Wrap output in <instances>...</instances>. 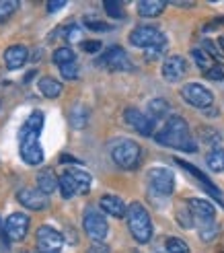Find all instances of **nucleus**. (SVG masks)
I'll return each mask as SVG.
<instances>
[{
	"mask_svg": "<svg viewBox=\"0 0 224 253\" xmlns=\"http://www.w3.org/2000/svg\"><path fill=\"white\" fill-rule=\"evenodd\" d=\"M148 111H150V120L156 122V120H165L169 113H171V105L167 99H152L148 103Z\"/></svg>",
	"mask_w": 224,
	"mask_h": 253,
	"instance_id": "4be33fe9",
	"label": "nucleus"
},
{
	"mask_svg": "<svg viewBox=\"0 0 224 253\" xmlns=\"http://www.w3.org/2000/svg\"><path fill=\"white\" fill-rule=\"evenodd\" d=\"M103 10L111 19H123V4L115 2V0H107V2H103Z\"/></svg>",
	"mask_w": 224,
	"mask_h": 253,
	"instance_id": "72a5a7b5",
	"label": "nucleus"
},
{
	"mask_svg": "<svg viewBox=\"0 0 224 253\" xmlns=\"http://www.w3.org/2000/svg\"><path fill=\"white\" fill-rule=\"evenodd\" d=\"M19 144H21V157L27 165H31V167L41 165L43 163V148H41L39 140L29 138V140H19Z\"/></svg>",
	"mask_w": 224,
	"mask_h": 253,
	"instance_id": "dca6fc26",
	"label": "nucleus"
},
{
	"mask_svg": "<svg viewBox=\"0 0 224 253\" xmlns=\"http://www.w3.org/2000/svg\"><path fill=\"white\" fill-rule=\"evenodd\" d=\"M177 222H179L181 229H193V222H195V218H193L191 210H189V208H183V206H179V210H177Z\"/></svg>",
	"mask_w": 224,
	"mask_h": 253,
	"instance_id": "7c9ffc66",
	"label": "nucleus"
},
{
	"mask_svg": "<svg viewBox=\"0 0 224 253\" xmlns=\"http://www.w3.org/2000/svg\"><path fill=\"white\" fill-rule=\"evenodd\" d=\"M206 163L214 173H222L224 171V148L222 146L212 148L208 153V157H206Z\"/></svg>",
	"mask_w": 224,
	"mask_h": 253,
	"instance_id": "393cba45",
	"label": "nucleus"
},
{
	"mask_svg": "<svg viewBox=\"0 0 224 253\" xmlns=\"http://www.w3.org/2000/svg\"><path fill=\"white\" fill-rule=\"evenodd\" d=\"M187 208L191 210L193 218L200 220L202 224L204 222H214L216 208H214L212 202H208L204 198H191V200H187Z\"/></svg>",
	"mask_w": 224,
	"mask_h": 253,
	"instance_id": "ddd939ff",
	"label": "nucleus"
},
{
	"mask_svg": "<svg viewBox=\"0 0 224 253\" xmlns=\"http://www.w3.org/2000/svg\"><path fill=\"white\" fill-rule=\"evenodd\" d=\"M17 200H19V204H23L29 210H35V212H41V210L47 208V196H43L39 189L35 192V189L25 187L17 194Z\"/></svg>",
	"mask_w": 224,
	"mask_h": 253,
	"instance_id": "2eb2a0df",
	"label": "nucleus"
},
{
	"mask_svg": "<svg viewBox=\"0 0 224 253\" xmlns=\"http://www.w3.org/2000/svg\"><path fill=\"white\" fill-rule=\"evenodd\" d=\"M202 49H204V52L210 56V58H212V60H216V62H220V64H222V62H224V54H222V49L214 43V42H210V40H204V43H202Z\"/></svg>",
	"mask_w": 224,
	"mask_h": 253,
	"instance_id": "473e14b6",
	"label": "nucleus"
},
{
	"mask_svg": "<svg viewBox=\"0 0 224 253\" xmlns=\"http://www.w3.org/2000/svg\"><path fill=\"white\" fill-rule=\"evenodd\" d=\"M130 43L136 45V47H142V49H160L163 52L165 45H167V35L156 29V27H136L132 33H130Z\"/></svg>",
	"mask_w": 224,
	"mask_h": 253,
	"instance_id": "20e7f679",
	"label": "nucleus"
},
{
	"mask_svg": "<svg viewBox=\"0 0 224 253\" xmlns=\"http://www.w3.org/2000/svg\"><path fill=\"white\" fill-rule=\"evenodd\" d=\"M160 72H163L165 81L177 83V81L183 79V74L187 72V64H185V60L181 56H169L163 62V68H160Z\"/></svg>",
	"mask_w": 224,
	"mask_h": 253,
	"instance_id": "4468645a",
	"label": "nucleus"
},
{
	"mask_svg": "<svg viewBox=\"0 0 224 253\" xmlns=\"http://www.w3.org/2000/svg\"><path fill=\"white\" fill-rule=\"evenodd\" d=\"M218 235V224L216 222H204L202 224V229H200V239L206 243H210L212 239H216Z\"/></svg>",
	"mask_w": 224,
	"mask_h": 253,
	"instance_id": "c9c22d12",
	"label": "nucleus"
},
{
	"mask_svg": "<svg viewBox=\"0 0 224 253\" xmlns=\"http://www.w3.org/2000/svg\"><path fill=\"white\" fill-rule=\"evenodd\" d=\"M128 229L132 233V237L138 243H148L152 237V222L150 216H148V210L140 204V202H132L128 206Z\"/></svg>",
	"mask_w": 224,
	"mask_h": 253,
	"instance_id": "f03ea898",
	"label": "nucleus"
},
{
	"mask_svg": "<svg viewBox=\"0 0 224 253\" xmlns=\"http://www.w3.org/2000/svg\"><path fill=\"white\" fill-rule=\"evenodd\" d=\"M68 62H76V56H74V52L66 45V47H58L54 52V64L62 66V64H68Z\"/></svg>",
	"mask_w": 224,
	"mask_h": 253,
	"instance_id": "c85d7f7f",
	"label": "nucleus"
},
{
	"mask_svg": "<svg viewBox=\"0 0 224 253\" xmlns=\"http://www.w3.org/2000/svg\"><path fill=\"white\" fill-rule=\"evenodd\" d=\"M86 120H89V109H86L84 105H76L70 111V124H72L74 130H82Z\"/></svg>",
	"mask_w": 224,
	"mask_h": 253,
	"instance_id": "a878e982",
	"label": "nucleus"
},
{
	"mask_svg": "<svg viewBox=\"0 0 224 253\" xmlns=\"http://www.w3.org/2000/svg\"><path fill=\"white\" fill-rule=\"evenodd\" d=\"M78 35H80V29L76 27V25H72V27H70V29L64 33V37H66L68 42H72V40H78Z\"/></svg>",
	"mask_w": 224,
	"mask_h": 253,
	"instance_id": "37998d69",
	"label": "nucleus"
},
{
	"mask_svg": "<svg viewBox=\"0 0 224 253\" xmlns=\"http://www.w3.org/2000/svg\"><path fill=\"white\" fill-rule=\"evenodd\" d=\"M64 245V237H62L60 231L52 229V226H39L37 229V249L41 253H58Z\"/></svg>",
	"mask_w": 224,
	"mask_h": 253,
	"instance_id": "6e6552de",
	"label": "nucleus"
},
{
	"mask_svg": "<svg viewBox=\"0 0 224 253\" xmlns=\"http://www.w3.org/2000/svg\"><path fill=\"white\" fill-rule=\"evenodd\" d=\"M43 130V113L41 111H33L31 116L25 120L21 134H19V140H29V138H35L39 140V134Z\"/></svg>",
	"mask_w": 224,
	"mask_h": 253,
	"instance_id": "f3484780",
	"label": "nucleus"
},
{
	"mask_svg": "<svg viewBox=\"0 0 224 253\" xmlns=\"http://www.w3.org/2000/svg\"><path fill=\"white\" fill-rule=\"evenodd\" d=\"M123 120L130 128H134L138 134L142 136H152L154 134V122L150 120V116H146V113L134 109V107H128L123 111Z\"/></svg>",
	"mask_w": 224,
	"mask_h": 253,
	"instance_id": "9d476101",
	"label": "nucleus"
},
{
	"mask_svg": "<svg viewBox=\"0 0 224 253\" xmlns=\"http://www.w3.org/2000/svg\"><path fill=\"white\" fill-rule=\"evenodd\" d=\"M82 226H84L86 235H89L91 239H95V241H103V239L107 237V231H109V224L99 210H86Z\"/></svg>",
	"mask_w": 224,
	"mask_h": 253,
	"instance_id": "1a4fd4ad",
	"label": "nucleus"
},
{
	"mask_svg": "<svg viewBox=\"0 0 224 253\" xmlns=\"http://www.w3.org/2000/svg\"><path fill=\"white\" fill-rule=\"evenodd\" d=\"M60 74H62V79L76 81V79H78V64H76V62H68V64H62V66H60Z\"/></svg>",
	"mask_w": 224,
	"mask_h": 253,
	"instance_id": "e433bc0d",
	"label": "nucleus"
},
{
	"mask_svg": "<svg viewBox=\"0 0 224 253\" xmlns=\"http://www.w3.org/2000/svg\"><path fill=\"white\" fill-rule=\"evenodd\" d=\"M27 56H29V52H27V47L25 45H10V47H6V52H4V62H6V68L8 70H17V68H21L25 62H27Z\"/></svg>",
	"mask_w": 224,
	"mask_h": 253,
	"instance_id": "6ab92c4d",
	"label": "nucleus"
},
{
	"mask_svg": "<svg viewBox=\"0 0 224 253\" xmlns=\"http://www.w3.org/2000/svg\"><path fill=\"white\" fill-rule=\"evenodd\" d=\"M173 161H175L177 163V165L181 167V169H185V171H187V173H191L193 177H195V179L197 181H200L202 185H204V189H206V194H210V196H212L216 202H220V206H222V194H220V189L212 183V181H210L208 179V175L204 173V171H200V169H197V167H193L191 165V163H187V161H183V159H173Z\"/></svg>",
	"mask_w": 224,
	"mask_h": 253,
	"instance_id": "f8f14e48",
	"label": "nucleus"
},
{
	"mask_svg": "<svg viewBox=\"0 0 224 253\" xmlns=\"http://www.w3.org/2000/svg\"><path fill=\"white\" fill-rule=\"evenodd\" d=\"M60 192H62V198L64 200H70V198H74L78 194V185L74 183V179L68 173H64L60 177Z\"/></svg>",
	"mask_w": 224,
	"mask_h": 253,
	"instance_id": "bb28decb",
	"label": "nucleus"
},
{
	"mask_svg": "<svg viewBox=\"0 0 224 253\" xmlns=\"http://www.w3.org/2000/svg\"><path fill=\"white\" fill-rule=\"evenodd\" d=\"M17 10H19V2H15V0H0V23L8 21Z\"/></svg>",
	"mask_w": 224,
	"mask_h": 253,
	"instance_id": "c756f323",
	"label": "nucleus"
},
{
	"mask_svg": "<svg viewBox=\"0 0 224 253\" xmlns=\"http://www.w3.org/2000/svg\"><path fill=\"white\" fill-rule=\"evenodd\" d=\"M181 97L187 101L189 105L193 107H200V109H206L214 103V95L212 91H210L208 86L200 84V83H187V84H183L181 88Z\"/></svg>",
	"mask_w": 224,
	"mask_h": 253,
	"instance_id": "0eeeda50",
	"label": "nucleus"
},
{
	"mask_svg": "<svg viewBox=\"0 0 224 253\" xmlns=\"http://www.w3.org/2000/svg\"><path fill=\"white\" fill-rule=\"evenodd\" d=\"M39 91H41V95L47 97V99H56V97L62 95V83H58V81L52 79V77H43V79L39 81Z\"/></svg>",
	"mask_w": 224,
	"mask_h": 253,
	"instance_id": "b1692460",
	"label": "nucleus"
},
{
	"mask_svg": "<svg viewBox=\"0 0 224 253\" xmlns=\"http://www.w3.org/2000/svg\"><path fill=\"white\" fill-rule=\"evenodd\" d=\"M82 23H84V27L89 31H111V29H113L109 23H105L101 19H93V17H86Z\"/></svg>",
	"mask_w": 224,
	"mask_h": 253,
	"instance_id": "f704fd0d",
	"label": "nucleus"
},
{
	"mask_svg": "<svg viewBox=\"0 0 224 253\" xmlns=\"http://www.w3.org/2000/svg\"><path fill=\"white\" fill-rule=\"evenodd\" d=\"M0 239L6 243L8 241V235H6V231H4V226H2V222H0Z\"/></svg>",
	"mask_w": 224,
	"mask_h": 253,
	"instance_id": "49530a36",
	"label": "nucleus"
},
{
	"mask_svg": "<svg viewBox=\"0 0 224 253\" xmlns=\"http://www.w3.org/2000/svg\"><path fill=\"white\" fill-rule=\"evenodd\" d=\"M97 66L113 70V72H128V70L134 68L132 62H130V56L126 54V49L119 47V45H113V47L105 49V54L97 60Z\"/></svg>",
	"mask_w": 224,
	"mask_h": 253,
	"instance_id": "423d86ee",
	"label": "nucleus"
},
{
	"mask_svg": "<svg viewBox=\"0 0 224 253\" xmlns=\"http://www.w3.org/2000/svg\"><path fill=\"white\" fill-rule=\"evenodd\" d=\"M191 58L195 60V64H197V68L200 70H204V72H208L210 68H214V60L210 58L204 49H191Z\"/></svg>",
	"mask_w": 224,
	"mask_h": 253,
	"instance_id": "cd10ccee",
	"label": "nucleus"
},
{
	"mask_svg": "<svg viewBox=\"0 0 224 253\" xmlns=\"http://www.w3.org/2000/svg\"><path fill=\"white\" fill-rule=\"evenodd\" d=\"M111 159H113L117 167L126 171L136 169L140 163V146L134 140H130V138H121V140L113 142V146H111Z\"/></svg>",
	"mask_w": 224,
	"mask_h": 253,
	"instance_id": "7ed1b4c3",
	"label": "nucleus"
},
{
	"mask_svg": "<svg viewBox=\"0 0 224 253\" xmlns=\"http://www.w3.org/2000/svg\"><path fill=\"white\" fill-rule=\"evenodd\" d=\"M173 4H175V6H181V8H191L195 2H191V0H187V2H185V0H173Z\"/></svg>",
	"mask_w": 224,
	"mask_h": 253,
	"instance_id": "a18cd8bd",
	"label": "nucleus"
},
{
	"mask_svg": "<svg viewBox=\"0 0 224 253\" xmlns=\"http://www.w3.org/2000/svg\"><path fill=\"white\" fill-rule=\"evenodd\" d=\"M33 77H35V70H31V72H27V74H25V79H23V81H25V83H29Z\"/></svg>",
	"mask_w": 224,
	"mask_h": 253,
	"instance_id": "de8ad7c7",
	"label": "nucleus"
},
{
	"mask_svg": "<svg viewBox=\"0 0 224 253\" xmlns=\"http://www.w3.org/2000/svg\"><path fill=\"white\" fill-rule=\"evenodd\" d=\"M82 49L86 54H97V52L103 49V43L99 40H89V42H82Z\"/></svg>",
	"mask_w": 224,
	"mask_h": 253,
	"instance_id": "4c0bfd02",
	"label": "nucleus"
},
{
	"mask_svg": "<svg viewBox=\"0 0 224 253\" xmlns=\"http://www.w3.org/2000/svg\"><path fill=\"white\" fill-rule=\"evenodd\" d=\"M222 25H224V17H216V19H212L210 23L204 25V31H214L216 27H222Z\"/></svg>",
	"mask_w": 224,
	"mask_h": 253,
	"instance_id": "a19ab883",
	"label": "nucleus"
},
{
	"mask_svg": "<svg viewBox=\"0 0 224 253\" xmlns=\"http://www.w3.org/2000/svg\"><path fill=\"white\" fill-rule=\"evenodd\" d=\"M56 187H60V179L56 177V173L52 169H43L37 177V189L43 194V196H49L56 192Z\"/></svg>",
	"mask_w": 224,
	"mask_h": 253,
	"instance_id": "aec40b11",
	"label": "nucleus"
},
{
	"mask_svg": "<svg viewBox=\"0 0 224 253\" xmlns=\"http://www.w3.org/2000/svg\"><path fill=\"white\" fill-rule=\"evenodd\" d=\"M218 47L222 49V54H224V35H220V37H218Z\"/></svg>",
	"mask_w": 224,
	"mask_h": 253,
	"instance_id": "09e8293b",
	"label": "nucleus"
},
{
	"mask_svg": "<svg viewBox=\"0 0 224 253\" xmlns=\"http://www.w3.org/2000/svg\"><path fill=\"white\" fill-rule=\"evenodd\" d=\"M64 6H66L64 0H52V2H47V12H52V15H54V12L62 10Z\"/></svg>",
	"mask_w": 224,
	"mask_h": 253,
	"instance_id": "79ce46f5",
	"label": "nucleus"
},
{
	"mask_svg": "<svg viewBox=\"0 0 224 253\" xmlns=\"http://www.w3.org/2000/svg\"><path fill=\"white\" fill-rule=\"evenodd\" d=\"M72 179H74V183L78 185V194H86L91 189V183H93V177H91V173H86V171H82V169H68L66 171Z\"/></svg>",
	"mask_w": 224,
	"mask_h": 253,
	"instance_id": "5701e85b",
	"label": "nucleus"
},
{
	"mask_svg": "<svg viewBox=\"0 0 224 253\" xmlns=\"http://www.w3.org/2000/svg\"><path fill=\"white\" fill-rule=\"evenodd\" d=\"M154 140L163 146L183 150V153H195L197 150V144L189 134V126L181 116H171L165 124V128L158 134H154Z\"/></svg>",
	"mask_w": 224,
	"mask_h": 253,
	"instance_id": "f257e3e1",
	"label": "nucleus"
},
{
	"mask_svg": "<svg viewBox=\"0 0 224 253\" xmlns=\"http://www.w3.org/2000/svg\"><path fill=\"white\" fill-rule=\"evenodd\" d=\"M148 177V185H150V192L160 196V198H169L175 189V175L167 167H152L146 173Z\"/></svg>",
	"mask_w": 224,
	"mask_h": 253,
	"instance_id": "39448f33",
	"label": "nucleus"
},
{
	"mask_svg": "<svg viewBox=\"0 0 224 253\" xmlns=\"http://www.w3.org/2000/svg\"><path fill=\"white\" fill-rule=\"evenodd\" d=\"M99 206H101V210L105 214H109V216L113 218H121L128 214V206L123 204V200L119 196H113V194H105L101 196V200H99Z\"/></svg>",
	"mask_w": 224,
	"mask_h": 253,
	"instance_id": "a211bd4d",
	"label": "nucleus"
},
{
	"mask_svg": "<svg viewBox=\"0 0 224 253\" xmlns=\"http://www.w3.org/2000/svg\"><path fill=\"white\" fill-rule=\"evenodd\" d=\"M136 8H138L140 17H158L160 12H165L167 2L165 0H140Z\"/></svg>",
	"mask_w": 224,
	"mask_h": 253,
	"instance_id": "412c9836",
	"label": "nucleus"
},
{
	"mask_svg": "<svg viewBox=\"0 0 224 253\" xmlns=\"http://www.w3.org/2000/svg\"><path fill=\"white\" fill-rule=\"evenodd\" d=\"M204 77L210 79V81H224V70L220 66H214V68H210L208 72H204Z\"/></svg>",
	"mask_w": 224,
	"mask_h": 253,
	"instance_id": "58836bf2",
	"label": "nucleus"
},
{
	"mask_svg": "<svg viewBox=\"0 0 224 253\" xmlns=\"http://www.w3.org/2000/svg\"><path fill=\"white\" fill-rule=\"evenodd\" d=\"M167 251L169 253H191L187 243H185L183 239H179V237H169L167 239Z\"/></svg>",
	"mask_w": 224,
	"mask_h": 253,
	"instance_id": "2f4dec72",
	"label": "nucleus"
},
{
	"mask_svg": "<svg viewBox=\"0 0 224 253\" xmlns=\"http://www.w3.org/2000/svg\"><path fill=\"white\" fill-rule=\"evenodd\" d=\"M4 231H6L8 239H12V241H21L29 231V216L23 214V212L10 214V216L6 218V222H4Z\"/></svg>",
	"mask_w": 224,
	"mask_h": 253,
	"instance_id": "9b49d317",
	"label": "nucleus"
},
{
	"mask_svg": "<svg viewBox=\"0 0 224 253\" xmlns=\"http://www.w3.org/2000/svg\"><path fill=\"white\" fill-rule=\"evenodd\" d=\"M86 253H111V249L105 245V243H101V241H95L91 247H89V251Z\"/></svg>",
	"mask_w": 224,
	"mask_h": 253,
	"instance_id": "ea45409f",
	"label": "nucleus"
},
{
	"mask_svg": "<svg viewBox=\"0 0 224 253\" xmlns=\"http://www.w3.org/2000/svg\"><path fill=\"white\" fill-rule=\"evenodd\" d=\"M60 163H68V165H78V163H82V161H78L76 157H70V155H60Z\"/></svg>",
	"mask_w": 224,
	"mask_h": 253,
	"instance_id": "c03bdc74",
	"label": "nucleus"
}]
</instances>
